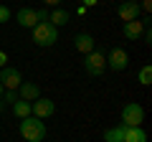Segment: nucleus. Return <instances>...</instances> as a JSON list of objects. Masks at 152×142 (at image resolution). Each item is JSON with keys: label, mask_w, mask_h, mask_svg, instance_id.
Masks as SVG:
<instances>
[{"label": "nucleus", "mask_w": 152, "mask_h": 142, "mask_svg": "<svg viewBox=\"0 0 152 142\" xmlns=\"http://www.w3.org/2000/svg\"><path fill=\"white\" fill-rule=\"evenodd\" d=\"M74 48L86 56V53H91V51L96 48V41H94V36H89V33H79L74 38Z\"/></svg>", "instance_id": "obj_11"}, {"label": "nucleus", "mask_w": 152, "mask_h": 142, "mask_svg": "<svg viewBox=\"0 0 152 142\" xmlns=\"http://www.w3.org/2000/svg\"><path fill=\"white\" fill-rule=\"evenodd\" d=\"M36 18H38V23L48 20V10H46V8H38V10H36Z\"/></svg>", "instance_id": "obj_20"}, {"label": "nucleus", "mask_w": 152, "mask_h": 142, "mask_svg": "<svg viewBox=\"0 0 152 142\" xmlns=\"http://www.w3.org/2000/svg\"><path fill=\"white\" fill-rule=\"evenodd\" d=\"M117 15L127 23V20H137L142 15V10H140V5H137L134 0H124L122 5H117Z\"/></svg>", "instance_id": "obj_8"}, {"label": "nucleus", "mask_w": 152, "mask_h": 142, "mask_svg": "<svg viewBox=\"0 0 152 142\" xmlns=\"http://www.w3.org/2000/svg\"><path fill=\"white\" fill-rule=\"evenodd\" d=\"M8 64V53H5V51H3V48H0V69H3V66H5Z\"/></svg>", "instance_id": "obj_23"}, {"label": "nucleus", "mask_w": 152, "mask_h": 142, "mask_svg": "<svg viewBox=\"0 0 152 142\" xmlns=\"http://www.w3.org/2000/svg\"><path fill=\"white\" fill-rule=\"evenodd\" d=\"M56 41H58V28H53L48 20L33 26V43H36V46L48 48V46H53Z\"/></svg>", "instance_id": "obj_2"}, {"label": "nucleus", "mask_w": 152, "mask_h": 142, "mask_svg": "<svg viewBox=\"0 0 152 142\" xmlns=\"http://www.w3.org/2000/svg\"><path fill=\"white\" fill-rule=\"evenodd\" d=\"M84 71H86L89 76H102L104 71H107V56L99 48H94L91 53L84 56Z\"/></svg>", "instance_id": "obj_3"}, {"label": "nucleus", "mask_w": 152, "mask_h": 142, "mask_svg": "<svg viewBox=\"0 0 152 142\" xmlns=\"http://www.w3.org/2000/svg\"><path fill=\"white\" fill-rule=\"evenodd\" d=\"M20 84H23V76H20V71H18V69H13V66H3V69H0V86H3V89L15 91Z\"/></svg>", "instance_id": "obj_6"}, {"label": "nucleus", "mask_w": 152, "mask_h": 142, "mask_svg": "<svg viewBox=\"0 0 152 142\" xmlns=\"http://www.w3.org/2000/svg\"><path fill=\"white\" fill-rule=\"evenodd\" d=\"M64 0H43V5H48V8H58Z\"/></svg>", "instance_id": "obj_22"}, {"label": "nucleus", "mask_w": 152, "mask_h": 142, "mask_svg": "<svg viewBox=\"0 0 152 142\" xmlns=\"http://www.w3.org/2000/svg\"><path fill=\"white\" fill-rule=\"evenodd\" d=\"M18 132H20V137L26 142H43L46 137V124L43 119H36V117H26V119H20V124H18Z\"/></svg>", "instance_id": "obj_1"}, {"label": "nucleus", "mask_w": 152, "mask_h": 142, "mask_svg": "<svg viewBox=\"0 0 152 142\" xmlns=\"http://www.w3.org/2000/svg\"><path fill=\"white\" fill-rule=\"evenodd\" d=\"M124 132H127V127H124V124L112 127V130L104 132V142H122V140H124Z\"/></svg>", "instance_id": "obj_16"}, {"label": "nucleus", "mask_w": 152, "mask_h": 142, "mask_svg": "<svg viewBox=\"0 0 152 142\" xmlns=\"http://www.w3.org/2000/svg\"><path fill=\"white\" fill-rule=\"evenodd\" d=\"M122 33H124V38L129 41H140L142 38V33H145V18H137V20H127L124 26H122Z\"/></svg>", "instance_id": "obj_9"}, {"label": "nucleus", "mask_w": 152, "mask_h": 142, "mask_svg": "<svg viewBox=\"0 0 152 142\" xmlns=\"http://www.w3.org/2000/svg\"><path fill=\"white\" fill-rule=\"evenodd\" d=\"M69 20H71V13H69V10H64V8H53V10L48 13V23H51L53 28L66 26Z\"/></svg>", "instance_id": "obj_13"}, {"label": "nucleus", "mask_w": 152, "mask_h": 142, "mask_svg": "<svg viewBox=\"0 0 152 142\" xmlns=\"http://www.w3.org/2000/svg\"><path fill=\"white\" fill-rule=\"evenodd\" d=\"M3 97H5V102H10V104H13V102H18V94H15V91H8V89L3 91Z\"/></svg>", "instance_id": "obj_21"}, {"label": "nucleus", "mask_w": 152, "mask_h": 142, "mask_svg": "<svg viewBox=\"0 0 152 142\" xmlns=\"http://www.w3.org/2000/svg\"><path fill=\"white\" fill-rule=\"evenodd\" d=\"M3 91H5V89H3V86H0V102H3Z\"/></svg>", "instance_id": "obj_25"}, {"label": "nucleus", "mask_w": 152, "mask_h": 142, "mask_svg": "<svg viewBox=\"0 0 152 142\" xmlns=\"http://www.w3.org/2000/svg\"><path fill=\"white\" fill-rule=\"evenodd\" d=\"M122 142H147V135H145L142 127H127L124 140H122Z\"/></svg>", "instance_id": "obj_14"}, {"label": "nucleus", "mask_w": 152, "mask_h": 142, "mask_svg": "<svg viewBox=\"0 0 152 142\" xmlns=\"http://www.w3.org/2000/svg\"><path fill=\"white\" fill-rule=\"evenodd\" d=\"M13 18V13H10V8H5V5H0V23H8Z\"/></svg>", "instance_id": "obj_18"}, {"label": "nucleus", "mask_w": 152, "mask_h": 142, "mask_svg": "<svg viewBox=\"0 0 152 142\" xmlns=\"http://www.w3.org/2000/svg\"><path fill=\"white\" fill-rule=\"evenodd\" d=\"M134 3H137V0H134Z\"/></svg>", "instance_id": "obj_26"}, {"label": "nucleus", "mask_w": 152, "mask_h": 142, "mask_svg": "<svg viewBox=\"0 0 152 142\" xmlns=\"http://www.w3.org/2000/svg\"><path fill=\"white\" fill-rule=\"evenodd\" d=\"M10 107H13V114H15L18 119H26V117H31V102H23V99H18V102H13Z\"/></svg>", "instance_id": "obj_15"}, {"label": "nucleus", "mask_w": 152, "mask_h": 142, "mask_svg": "<svg viewBox=\"0 0 152 142\" xmlns=\"http://www.w3.org/2000/svg\"><path fill=\"white\" fill-rule=\"evenodd\" d=\"M15 23L20 28H33L38 23V18H36V10L33 8H20V10L15 13Z\"/></svg>", "instance_id": "obj_12"}, {"label": "nucleus", "mask_w": 152, "mask_h": 142, "mask_svg": "<svg viewBox=\"0 0 152 142\" xmlns=\"http://www.w3.org/2000/svg\"><path fill=\"white\" fill-rule=\"evenodd\" d=\"M31 114L36 119H48V117L56 114V102L46 97H38L36 102H31Z\"/></svg>", "instance_id": "obj_5"}, {"label": "nucleus", "mask_w": 152, "mask_h": 142, "mask_svg": "<svg viewBox=\"0 0 152 142\" xmlns=\"http://www.w3.org/2000/svg\"><path fill=\"white\" fill-rule=\"evenodd\" d=\"M142 122H145L142 104H137V102L124 104V109H122V124L124 127H142Z\"/></svg>", "instance_id": "obj_4"}, {"label": "nucleus", "mask_w": 152, "mask_h": 142, "mask_svg": "<svg viewBox=\"0 0 152 142\" xmlns=\"http://www.w3.org/2000/svg\"><path fill=\"white\" fill-rule=\"evenodd\" d=\"M96 3H99V0H84V8H94Z\"/></svg>", "instance_id": "obj_24"}, {"label": "nucleus", "mask_w": 152, "mask_h": 142, "mask_svg": "<svg viewBox=\"0 0 152 142\" xmlns=\"http://www.w3.org/2000/svg\"><path fill=\"white\" fill-rule=\"evenodd\" d=\"M137 5H140L142 13H150L152 10V0H137Z\"/></svg>", "instance_id": "obj_19"}, {"label": "nucleus", "mask_w": 152, "mask_h": 142, "mask_svg": "<svg viewBox=\"0 0 152 142\" xmlns=\"http://www.w3.org/2000/svg\"><path fill=\"white\" fill-rule=\"evenodd\" d=\"M38 97H41V86L36 81H23L18 86V99H23V102H36Z\"/></svg>", "instance_id": "obj_10"}, {"label": "nucleus", "mask_w": 152, "mask_h": 142, "mask_svg": "<svg viewBox=\"0 0 152 142\" xmlns=\"http://www.w3.org/2000/svg\"><path fill=\"white\" fill-rule=\"evenodd\" d=\"M127 66H129V56H127V51L114 46V48L107 53V69H112V71H124Z\"/></svg>", "instance_id": "obj_7"}, {"label": "nucleus", "mask_w": 152, "mask_h": 142, "mask_svg": "<svg viewBox=\"0 0 152 142\" xmlns=\"http://www.w3.org/2000/svg\"><path fill=\"white\" fill-rule=\"evenodd\" d=\"M140 84H142V86H150V84H152V66L150 64L140 69Z\"/></svg>", "instance_id": "obj_17"}]
</instances>
